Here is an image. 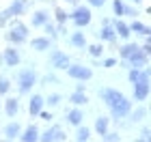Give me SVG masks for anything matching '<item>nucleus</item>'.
<instances>
[{
    "label": "nucleus",
    "mask_w": 151,
    "mask_h": 142,
    "mask_svg": "<svg viewBox=\"0 0 151 142\" xmlns=\"http://www.w3.org/2000/svg\"><path fill=\"white\" fill-rule=\"evenodd\" d=\"M76 142H88L91 140V129L86 125H78L76 127V136H73Z\"/></svg>",
    "instance_id": "obj_26"
},
{
    "label": "nucleus",
    "mask_w": 151,
    "mask_h": 142,
    "mask_svg": "<svg viewBox=\"0 0 151 142\" xmlns=\"http://www.w3.org/2000/svg\"><path fill=\"white\" fill-rule=\"evenodd\" d=\"M39 84V76H37V71L32 69V67H26V69H19L15 73V86H17V91L19 95H28L32 93V88Z\"/></svg>",
    "instance_id": "obj_4"
},
{
    "label": "nucleus",
    "mask_w": 151,
    "mask_h": 142,
    "mask_svg": "<svg viewBox=\"0 0 151 142\" xmlns=\"http://www.w3.org/2000/svg\"><path fill=\"white\" fill-rule=\"evenodd\" d=\"M0 140H2V133H0Z\"/></svg>",
    "instance_id": "obj_46"
},
{
    "label": "nucleus",
    "mask_w": 151,
    "mask_h": 142,
    "mask_svg": "<svg viewBox=\"0 0 151 142\" xmlns=\"http://www.w3.org/2000/svg\"><path fill=\"white\" fill-rule=\"evenodd\" d=\"M63 140H67V133L58 125H52L43 133H39V142H63Z\"/></svg>",
    "instance_id": "obj_9"
},
{
    "label": "nucleus",
    "mask_w": 151,
    "mask_h": 142,
    "mask_svg": "<svg viewBox=\"0 0 151 142\" xmlns=\"http://www.w3.org/2000/svg\"><path fill=\"white\" fill-rule=\"evenodd\" d=\"M127 26H129V30H132V35L136 32V35H140V37H151V28H149V24H145V22L134 19V22L127 24Z\"/></svg>",
    "instance_id": "obj_23"
},
{
    "label": "nucleus",
    "mask_w": 151,
    "mask_h": 142,
    "mask_svg": "<svg viewBox=\"0 0 151 142\" xmlns=\"http://www.w3.org/2000/svg\"><path fill=\"white\" fill-rule=\"evenodd\" d=\"M65 71H67V78L76 80V82H88L93 78V69L82 63H69Z\"/></svg>",
    "instance_id": "obj_6"
},
{
    "label": "nucleus",
    "mask_w": 151,
    "mask_h": 142,
    "mask_svg": "<svg viewBox=\"0 0 151 142\" xmlns=\"http://www.w3.org/2000/svg\"><path fill=\"white\" fill-rule=\"evenodd\" d=\"M140 142H151V129H149V127L145 125V127H142V131H140V138H138Z\"/></svg>",
    "instance_id": "obj_36"
},
{
    "label": "nucleus",
    "mask_w": 151,
    "mask_h": 142,
    "mask_svg": "<svg viewBox=\"0 0 151 142\" xmlns=\"http://www.w3.org/2000/svg\"><path fill=\"white\" fill-rule=\"evenodd\" d=\"M138 78H140V69H136V67H129V69H127V80H129V84L136 82Z\"/></svg>",
    "instance_id": "obj_35"
},
{
    "label": "nucleus",
    "mask_w": 151,
    "mask_h": 142,
    "mask_svg": "<svg viewBox=\"0 0 151 142\" xmlns=\"http://www.w3.org/2000/svg\"><path fill=\"white\" fill-rule=\"evenodd\" d=\"M99 99L106 103V108L110 110V118L112 121H121V118H125L129 110L134 108V101L125 97L121 91H116V88H101L99 91Z\"/></svg>",
    "instance_id": "obj_1"
},
{
    "label": "nucleus",
    "mask_w": 151,
    "mask_h": 142,
    "mask_svg": "<svg viewBox=\"0 0 151 142\" xmlns=\"http://www.w3.org/2000/svg\"><path fill=\"white\" fill-rule=\"evenodd\" d=\"M112 13L114 17H123L125 15V2L123 0H112Z\"/></svg>",
    "instance_id": "obj_31"
},
{
    "label": "nucleus",
    "mask_w": 151,
    "mask_h": 142,
    "mask_svg": "<svg viewBox=\"0 0 151 142\" xmlns=\"http://www.w3.org/2000/svg\"><path fill=\"white\" fill-rule=\"evenodd\" d=\"M45 108V97H41V95H30V99H28V114L32 118L39 116V112Z\"/></svg>",
    "instance_id": "obj_13"
},
{
    "label": "nucleus",
    "mask_w": 151,
    "mask_h": 142,
    "mask_svg": "<svg viewBox=\"0 0 151 142\" xmlns=\"http://www.w3.org/2000/svg\"><path fill=\"white\" fill-rule=\"evenodd\" d=\"M136 15H138V11H136L134 6H127L125 4V15H123V17H136Z\"/></svg>",
    "instance_id": "obj_39"
},
{
    "label": "nucleus",
    "mask_w": 151,
    "mask_h": 142,
    "mask_svg": "<svg viewBox=\"0 0 151 142\" xmlns=\"http://www.w3.org/2000/svg\"><path fill=\"white\" fill-rule=\"evenodd\" d=\"M108 129H110V118H108V116H97V118H95L93 131L97 133V136H104Z\"/></svg>",
    "instance_id": "obj_24"
},
{
    "label": "nucleus",
    "mask_w": 151,
    "mask_h": 142,
    "mask_svg": "<svg viewBox=\"0 0 151 142\" xmlns=\"http://www.w3.org/2000/svg\"><path fill=\"white\" fill-rule=\"evenodd\" d=\"M71 63V58L67 56V52H63V50H58V47H50V67L54 71H63V69H67V65Z\"/></svg>",
    "instance_id": "obj_7"
},
{
    "label": "nucleus",
    "mask_w": 151,
    "mask_h": 142,
    "mask_svg": "<svg viewBox=\"0 0 151 142\" xmlns=\"http://www.w3.org/2000/svg\"><path fill=\"white\" fill-rule=\"evenodd\" d=\"M114 65H116V58H104V63H101V67H106V69H112Z\"/></svg>",
    "instance_id": "obj_40"
},
{
    "label": "nucleus",
    "mask_w": 151,
    "mask_h": 142,
    "mask_svg": "<svg viewBox=\"0 0 151 142\" xmlns=\"http://www.w3.org/2000/svg\"><path fill=\"white\" fill-rule=\"evenodd\" d=\"M84 2L91 6V9H93V6H95V9H101V6L106 4V0H84Z\"/></svg>",
    "instance_id": "obj_38"
},
{
    "label": "nucleus",
    "mask_w": 151,
    "mask_h": 142,
    "mask_svg": "<svg viewBox=\"0 0 151 142\" xmlns=\"http://www.w3.org/2000/svg\"><path fill=\"white\" fill-rule=\"evenodd\" d=\"M95 35H97V39L101 43H116V32H114V28H112V22L110 19H104V22H101V28L95 32Z\"/></svg>",
    "instance_id": "obj_10"
},
{
    "label": "nucleus",
    "mask_w": 151,
    "mask_h": 142,
    "mask_svg": "<svg viewBox=\"0 0 151 142\" xmlns=\"http://www.w3.org/2000/svg\"><path fill=\"white\" fill-rule=\"evenodd\" d=\"M84 50L88 52V56H93V58H101L104 56V43H91V45H86Z\"/></svg>",
    "instance_id": "obj_29"
},
{
    "label": "nucleus",
    "mask_w": 151,
    "mask_h": 142,
    "mask_svg": "<svg viewBox=\"0 0 151 142\" xmlns=\"http://www.w3.org/2000/svg\"><path fill=\"white\" fill-rule=\"evenodd\" d=\"M41 28H43V30L47 32V37H50L52 41H56V39H58V26H56V24H52V22H45L43 26H41Z\"/></svg>",
    "instance_id": "obj_30"
},
{
    "label": "nucleus",
    "mask_w": 151,
    "mask_h": 142,
    "mask_svg": "<svg viewBox=\"0 0 151 142\" xmlns=\"http://www.w3.org/2000/svg\"><path fill=\"white\" fill-rule=\"evenodd\" d=\"M39 127L37 125H26V127H22V133L17 136V140H22V142H39Z\"/></svg>",
    "instance_id": "obj_14"
},
{
    "label": "nucleus",
    "mask_w": 151,
    "mask_h": 142,
    "mask_svg": "<svg viewBox=\"0 0 151 142\" xmlns=\"http://www.w3.org/2000/svg\"><path fill=\"white\" fill-rule=\"evenodd\" d=\"M26 11H28V0H11L9 6L4 9V13H6V17H9V19L22 17Z\"/></svg>",
    "instance_id": "obj_11"
},
{
    "label": "nucleus",
    "mask_w": 151,
    "mask_h": 142,
    "mask_svg": "<svg viewBox=\"0 0 151 142\" xmlns=\"http://www.w3.org/2000/svg\"><path fill=\"white\" fill-rule=\"evenodd\" d=\"M9 93H11V80L0 76V97H4V95H9Z\"/></svg>",
    "instance_id": "obj_33"
},
{
    "label": "nucleus",
    "mask_w": 151,
    "mask_h": 142,
    "mask_svg": "<svg viewBox=\"0 0 151 142\" xmlns=\"http://www.w3.org/2000/svg\"><path fill=\"white\" fill-rule=\"evenodd\" d=\"M127 116H132L134 123H140V121H145V118L149 116V108H147V106H140V108H136V110L132 108Z\"/></svg>",
    "instance_id": "obj_25"
},
{
    "label": "nucleus",
    "mask_w": 151,
    "mask_h": 142,
    "mask_svg": "<svg viewBox=\"0 0 151 142\" xmlns=\"http://www.w3.org/2000/svg\"><path fill=\"white\" fill-rule=\"evenodd\" d=\"M123 67L129 69V67H136V69H142V67H149V56L142 50H138L134 56H129L127 60H123Z\"/></svg>",
    "instance_id": "obj_12"
},
{
    "label": "nucleus",
    "mask_w": 151,
    "mask_h": 142,
    "mask_svg": "<svg viewBox=\"0 0 151 142\" xmlns=\"http://www.w3.org/2000/svg\"><path fill=\"white\" fill-rule=\"evenodd\" d=\"M65 118H67V123H69V125L78 127V125H82V123H84V110H82L80 106H73L71 110H67Z\"/></svg>",
    "instance_id": "obj_16"
},
{
    "label": "nucleus",
    "mask_w": 151,
    "mask_h": 142,
    "mask_svg": "<svg viewBox=\"0 0 151 142\" xmlns=\"http://www.w3.org/2000/svg\"><path fill=\"white\" fill-rule=\"evenodd\" d=\"M4 39L9 41L11 45H24V43H28V39H30V28L26 26L19 17H13L9 19V24H6V32H4Z\"/></svg>",
    "instance_id": "obj_2"
},
{
    "label": "nucleus",
    "mask_w": 151,
    "mask_h": 142,
    "mask_svg": "<svg viewBox=\"0 0 151 142\" xmlns=\"http://www.w3.org/2000/svg\"><path fill=\"white\" fill-rule=\"evenodd\" d=\"M132 2H134V4H142L145 0H132Z\"/></svg>",
    "instance_id": "obj_43"
},
{
    "label": "nucleus",
    "mask_w": 151,
    "mask_h": 142,
    "mask_svg": "<svg viewBox=\"0 0 151 142\" xmlns=\"http://www.w3.org/2000/svg\"><path fill=\"white\" fill-rule=\"evenodd\" d=\"M149 93H151V71L149 67H142L140 78L136 82H132V101L142 103V101L149 99Z\"/></svg>",
    "instance_id": "obj_3"
},
{
    "label": "nucleus",
    "mask_w": 151,
    "mask_h": 142,
    "mask_svg": "<svg viewBox=\"0 0 151 142\" xmlns=\"http://www.w3.org/2000/svg\"><path fill=\"white\" fill-rule=\"evenodd\" d=\"M39 118H41V121H52L54 116H52V112H47V110H41V112H39Z\"/></svg>",
    "instance_id": "obj_41"
},
{
    "label": "nucleus",
    "mask_w": 151,
    "mask_h": 142,
    "mask_svg": "<svg viewBox=\"0 0 151 142\" xmlns=\"http://www.w3.org/2000/svg\"><path fill=\"white\" fill-rule=\"evenodd\" d=\"M63 2H69V4H76V0H63Z\"/></svg>",
    "instance_id": "obj_44"
},
{
    "label": "nucleus",
    "mask_w": 151,
    "mask_h": 142,
    "mask_svg": "<svg viewBox=\"0 0 151 142\" xmlns=\"http://www.w3.org/2000/svg\"><path fill=\"white\" fill-rule=\"evenodd\" d=\"M28 41H30V47H32L35 52H47V50L54 45V41H52L47 35H45V37H32V39H28Z\"/></svg>",
    "instance_id": "obj_17"
},
{
    "label": "nucleus",
    "mask_w": 151,
    "mask_h": 142,
    "mask_svg": "<svg viewBox=\"0 0 151 142\" xmlns=\"http://www.w3.org/2000/svg\"><path fill=\"white\" fill-rule=\"evenodd\" d=\"M0 133H2L4 140H17V136L22 133V125H19L17 121H11V123H6V127Z\"/></svg>",
    "instance_id": "obj_20"
},
{
    "label": "nucleus",
    "mask_w": 151,
    "mask_h": 142,
    "mask_svg": "<svg viewBox=\"0 0 151 142\" xmlns=\"http://www.w3.org/2000/svg\"><path fill=\"white\" fill-rule=\"evenodd\" d=\"M54 19H56V24L58 26H67V22H69V13H67L63 6H56V9H54Z\"/></svg>",
    "instance_id": "obj_28"
},
{
    "label": "nucleus",
    "mask_w": 151,
    "mask_h": 142,
    "mask_svg": "<svg viewBox=\"0 0 151 142\" xmlns=\"http://www.w3.org/2000/svg\"><path fill=\"white\" fill-rule=\"evenodd\" d=\"M2 63L6 67H11V69H15V67H19V63H22V54H19V47L17 45H6L2 50Z\"/></svg>",
    "instance_id": "obj_8"
},
{
    "label": "nucleus",
    "mask_w": 151,
    "mask_h": 142,
    "mask_svg": "<svg viewBox=\"0 0 151 142\" xmlns=\"http://www.w3.org/2000/svg\"><path fill=\"white\" fill-rule=\"evenodd\" d=\"M0 110H2V101H0Z\"/></svg>",
    "instance_id": "obj_45"
},
{
    "label": "nucleus",
    "mask_w": 151,
    "mask_h": 142,
    "mask_svg": "<svg viewBox=\"0 0 151 142\" xmlns=\"http://www.w3.org/2000/svg\"><path fill=\"white\" fill-rule=\"evenodd\" d=\"M45 22H50V11H45V9L32 11V15H30V26L32 28H41Z\"/></svg>",
    "instance_id": "obj_18"
},
{
    "label": "nucleus",
    "mask_w": 151,
    "mask_h": 142,
    "mask_svg": "<svg viewBox=\"0 0 151 142\" xmlns=\"http://www.w3.org/2000/svg\"><path fill=\"white\" fill-rule=\"evenodd\" d=\"M140 50L147 54V56H151V37H145V43L140 45Z\"/></svg>",
    "instance_id": "obj_37"
},
{
    "label": "nucleus",
    "mask_w": 151,
    "mask_h": 142,
    "mask_svg": "<svg viewBox=\"0 0 151 142\" xmlns=\"http://www.w3.org/2000/svg\"><path fill=\"white\" fill-rule=\"evenodd\" d=\"M2 108H4V112H6V116H9V118H15L17 112H19V99H17V97L4 99V101H2Z\"/></svg>",
    "instance_id": "obj_22"
},
{
    "label": "nucleus",
    "mask_w": 151,
    "mask_h": 142,
    "mask_svg": "<svg viewBox=\"0 0 151 142\" xmlns=\"http://www.w3.org/2000/svg\"><path fill=\"white\" fill-rule=\"evenodd\" d=\"M112 28L116 32V37H121L123 41H129L132 39V30H129V26L127 22H123V17H116L114 22H112Z\"/></svg>",
    "instance_id": "obj_15"
},
{
    "label": "nucleus",
    "mask_w": 151,
    "mask_h": 142,
    "mask_svg": "<svg viewBox=\"0 0 151 142\" xmlns=\"http://www.w3.org/2000/svg\"><path fill=\"white\" fill-rule=\"evenodd\" d=\"M69 45H71V47H76V50H84V47L88 45V41H86V35L82 32V28L73 30L71 35H69Z\"/></svg>",
    "instance_id": "obj_19"
},
{
    "label": "nucleus",
    "mask_w": 151,
    "mask_h": 142,
    "mask_svg": "<svg viewBox=\"0 0 151 142\" xmlns=\"http://www.w3.org/2000/svg\"><path fill=\"white\" fill-rule=\"evenodd\" d=\"M99 138L104 140V142H119V140H121L119 133H116V131H110V129H108V131L104 133V136H99Z\"/></svg>",
    "instance_id": "obj_34"
},
{
    "label": "nucleus",
    "mask_w": 151,
    "mask_h": 142,
    "mask_svg": "<svg viewBox=\"0 0 151 142\" xmlns=\"http://www.w3.org/2000/svg\"><path fill=\"white\" fill-rule=\"evenodd\" d=\"M9 24V17H6V13H4V9L0 11V28H4V26Z\"/></svg>",
    "instance_id": "obj_42"
},
{
    "label": "nucleus",
    "mask_w": 151,
    "mask_h": 142,
    "mask_svg": "<svg viewBox=\"0 0 151 142\" xmlns=\"http://www.w3.org/2000/svg\"><path fill=\"white\" fill-rule=\"evenodd\" d=\"M69 22L76 26V28H86L88 24L93 22V11L88 4H73V9L69 13Z\"/></svg>",
    "instance_id": "obj_5"
},
{
    "label": "nucleus",
    "mask_w": 151,
    "mask_h": 142,
    "mask_svg": "<svg viewBox=\"0 0 151 142\" xmlns=\"http://www.w3.org/2000/svg\"><path fill=\"white\" fill-rule=\"evenodd\" d=\"M69 101H71L73 106H86L88 103V95L84 91H73L69 95Z\"/></svg>",
    "instance_id": "obj_27"
},
{
    "label": "nucleus",
    "mask_w": 151,
    "mask_h": 142,
    "mask_svg": "<svg viewBox=\"0 0 151 142\" xmlns=\"http://www.w3.org/2000/svg\"><path fill=\"white\" fill-rule=\"evenodd\" d=\"M138 50H140V45L136 43V41H125V43L119 47V58H121V63H123V60H127L129 56H134Z\"/></svg>",
    "instance_id": "obj_21"
},
{
    "label": "nucleus",
    "mask_w": 151,
    "mask_h": 142,
    "mask_svg": "<svg viewBox=\"0 0 151 142\" xmlns=\"http://www.w3.org/2000/svg\"><path fill=\"white\" fill-rule=\"evenodd\" d=\"M60 101H63V95H60V93H50V95L45 97V106L56 108V106L60 103Z\"/></svg>",
    "instance_id": "obj_32"
}]
</instances>
